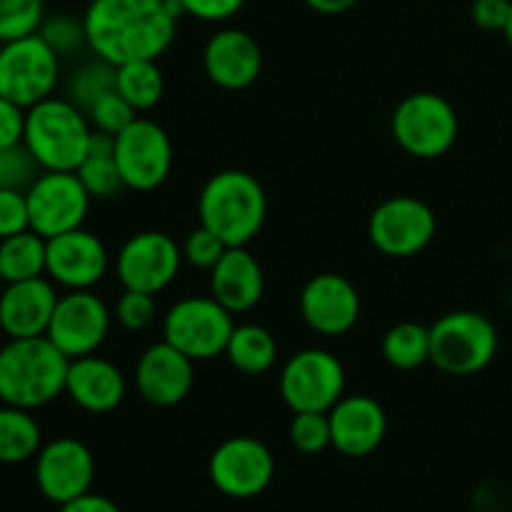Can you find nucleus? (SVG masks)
<instances>
[{"label":"nucleus","instance_id":"1","mask_svg":"<svg viewBox=\"0 0 512 512\" xmlns=\"http://www.w3.org/2000/svg\"><path fill=\"white\" fill-rule=\"evenodd\" d=\"M178 0H90L83 15L88 48L113 65L158 60L183 18Z\"/></svg>","mask_w":512,"mask_h":512},{"label":"nucleus","instance_id":"2","mask_svg":"<svg viewBox=\"0 0 512 512\" xmlns=\"http://www.w3.org/2000/svg\"><path fill=\"white\" fill-rule=\"evenodd\" d=\"M70 358L48 335L8 338L0 348V403L38 410L65 393Z\"/></svg>","mask_w":512,"mask_h":512},{"label":"nucleus","instance_id":"3","mask_svg":"<svg viewBox=\"0 0 512 512\" xmlns=\"http://www.w3.org/2000/svg\"><path fill=\"white\" fill-rule=\"evenodd\" d=\"M200 225L213 230L228 248L248 245L268 218V195L245 170H220L203 185L198 198Z\"/></svg>","mask_w":512,"mask_h":512},{"label":"nucleus","instance_id":"4","mask_svg":"<svg viewBox=\"0 0 512 512\" xmlns=\"http://www.w3.org/2000/svg\"><path fill=\"white\" fill-rule=\"evenodd\" d=\"M90 135L88 115L68 98L50 95L25 115L23 143L43 170L75 173L88 155Z\"/></svg>","mask_w":512,"mask_h":512},{"label":"nucleus","instance_id":"5","mask_svg":"<svg viewBox=\"0 0 512 512\" xmlns=\"http://www.w3.org/2000/svg\"><path fill=\"white\" fill-rule=\"evenodd\" d=\"M498 353L493 320L475 310H455L430 328V363L448 375H478Z\"/></svg>","mask_w":512,"mask_h":512},{"label":"nucleus","instance_id":"6","mask_svg":"<svg viewBox=\"0 0 512 512\" xmlns=\"http://www.w3.org/2000/svg\"><path fill=\"white\" fill-rule=\"evenodd\" d=\"M393 138L405 153L433 160L448 153L458 140V113L438 93H413L395 108Z\"/></svg>","mask_w":512,"mask_h":512},{"label":"nucleus","instance_id":"7","mask_svg":"<svg viewBox=\"0 0 512 512\" xmlns=\"http://www.w3.org/2000/svg\"><path fill=\"white\" fill-rule=\"evenodd\" d=\"M58 75L60 55L38 33L0 43V95L20 108L28 110L50 98Z\"/></svg>","mask_w":512,"mask_h":512},{"label":"nucleus","instance_id":"8","mask_svg":"<svg viewBox=\"0 0 512 512\" xmlns=\"http://www.w3.org/2000/svg\"><path fill=\"white\" fill-rule=\"evenodd\" d=\"M343 393L345 368L328 350H300L283 365L280 395L293 413H328Z\"/></svg>","mask_w":512,"mask_h":512},{"label":"nucleus","instance_id":"9","mask_svg":"<svg viewBox=\"0 0 512 512\" xmlns=\"http://www.w3.org/2000/svg\"><path fill=\"white\" fill-rule=\"evenodd\" d=\"M233 313L218 300L185 298L168 310L163 320V340L193 360H213L225 353L233 333Z\"/></svg>","mask_w":512,"mask_h":512},{"label":"nucleus","instance_id":"10","mask_svg":"<svg viewBox=\"0 0 512 512\" xmlns=\"http://www.w3.org/2000/svg\"><path fill=\"white\" fill-rule=\"evenodd\" d=\"M30 213V230L45 240L83 228L90 210V193L80 183L78 173L43 170L25 190Z\"/></svg>","mask_w":512,"mask_h":512},{"label":"nucleus","instance_id":"11","mask_svg":"<svg viewBox=\"0 0 512 512\" xmlns=\"http://www.w3.org/2000/svg\"><path fill=\"white\" fill-rule=\"evenodd\" d=\"M438 220L428 203L410 195L383 200L368 220V238L388 258H413L435 238Z\"/></svg>","mask_w":512,"mask_h":512},{"label":"nucleus","instance_id":"12","mask_svg":"<svg viewBox=\"0 0 512 512\" xmlns=\"http://www.w3.org/2000/svg\"><path fill=\"white\" fill-rule=\"evenodd\" d=\"M115 163L123 175L125 188H160L173 168V143L163 125L148 118H135L123 133L115 135Z\"/></svg>","mask_w":512,"mask_h":512},{"label":"nucleus","instance_id":"13","mask_svg":"<svg viewBox=\"0 0 512 512\" xmlns=\"http://www.w3.org/2000/svg\"><path fill=\"white\" fill-rule=\"evenodd\" d=\"M210 483L223 495L250 500L273 483L275 460L268 445L248 435H235L220 443L208 460Z\"/></svg>","mask_w":512,"mask_h":512},{"label":"nucleus","instance_id":"14","mask_svg":"<svg viewBox=\"0 0 512 512\" xmlns=\"http://www.w3.org/2000/svg\"><path fill=\"white\" fill-rule=\"evenodd\" d=\"M110 333V310L90 290H68L55 305L48 338L60 353L73 358L93 355Z\"/></svg>","mask_w":512,"mask_h":512},{"label":"nucleus","instance_id":"15","mask_svg":"<svg viewBox=\"0 0 512 512\" xmlns=\"http://www.w3.org/2000/svg\"><path fill=\"white\" fill-rule=\"evenodd\" d=\"M183 248L160 230H145L125 240L118 253V278L123 288L158 295L180 273Z\"/></svg>","mask_w":512,"mask_h":512},{"label":"nucleus","instance_id":"16","mask_svg":"<svg viewBox=\"0 0 512 512\" xmlns=\"http://www.w3.org/2000/svg\"><path fill=\"white\" fill-rule=\"evenodd\" d=\"M95 478V460L88 445L75 438L50 440L35 455V485L55 505L88 493Z\"/></svg>","mask_w":512,"mask_h":512},{"label":"nucleus","instance_id":"17","mask_svg":"<svg viewBox=\"0 0 512 512\" xmlns=\"http://www.w3.org/2000/svg\"><path fill=\"white\" fill-rule=\"evenodd\" d=\"M195 360L180 353L168 340L155 343L140 355L135 365V385L145 403L173 408L183 403L195 383Z\"/></svg>","mask_w":512,"mask_h":512},{"label":"nucleus","instance_id":"18","mask_svg":"<svg viewBox=\"0 0 512 512\" xmlns=\"http://www.w3.org/2000/svg\"><path fill=\"white\" fill-rule=\"evenodd\" d=\"M108 250L90 230L78 228L48 240V275L68 290H90L108 273Z\"/></svg>","mask_w":512,"mask_h":512},{"label":"nucleus","instance_id":"19","mask_svg":"<svg viewBox=\"0 0 512 512\" xmlns=\"http://www.w3.org/2000/svg\"><path fill=\"white\" fill-rule=\"evenodd\" d=\"M300 313L315 333L338 338L358 323L360 295L343 275L320 273L305 283L300 293Z\"/></svg>","mask_w":512,"mask_h":512},{"label":"nucleus","instance_id":"20","mask_svg":"<svg viewBox=\"0 0 512 512\" xmlns=\"http://www.w3.org/2000/svg\"><path fill=\"white\" fill-rule=\"evenodd\" d=\"M333 448L345 458L375 453L388 433V415L370 395H343L328 410Z\"/></svg>","mask_w":512,"mask_h":512},{"label":"nucleus","instance_id":"21","mask_svg":"<svg viewBox=\"0 0 512 512\" xmlns=\"http://www.w3.org/2000/svg\"><path fill=\"white\" fill-rule=\"evenodd\" d=\"M203 65L218 88L245 90L263 70V50L245 30L223 28L205 43Z\"/></svg>","mask_w":512,"mask_h":512},{"label":"nucleus","instance_id":"22","mask_svg":"<svg viewBox=\"0 0 512 512\" xmlns=\"http://www.w3.org/2000/svg\"><path fill=\"white\" fill-rule=\"evenodd\" d=\"M58 293L48 275L20 283H5L0 290V330L8 338H38L48 333Z\"/></svg>","mask_w":512,"mask_h":512},{"label":"nucleus","instance_id":"23","mask_svg":"<svg viewBox=\"0 0 512 512\" xmlns=\"http://www.w3.org/2000/svg\"><path fill=\"white\" fill-rule=\"evenodd\" d=\"M125 390L128 385L123 373L110 360L98 358L95 353L70 360L65 393L85 413H110L125 400Z\"/></svg>","mask_w":512,"mask_h":512},{"label":"nucleus","instance_id":"24","mask_svg":"<svg viewBox=\"0 0 512 512\" xmlns=\"http://www.w3.org/2000/svg\"><path fill=\"white\" fill-rule=\"evenodd\" d=\"M263 290V268L245 245L225 250L223 258L210 270V295L233 315L253 310L263 298Z\"/></svg>","mask_w":512,"mask_h":512},{"label":"nucleus","instance_id":"25","mask_svg":"<svg viewBox=\"0 0 512 512\" xmlns=\"http://www.w3.org/2000/svg\"><path fill=\"white\" fill-rule=\"evenodd\" d=\"M48 270V240L35 230L0 240V278L5 283L43 278Z\"/></svg>","mask_w":512,"mask_h":512},{"label":"nucleus","instance_id":"26","mask_svg":"<svg viewBox=\"0 0 512 512\" xmlns=\"http://www.w3.org/2000/svg\"><path fill=\"white\" fill-rule=\"evenodd\" d=\"M80 183L90 193V198H113L120 188H125L123 175H120L118 163H115V135L93 130L88 145V155L75 170Z\"/></svg>","mask_w":512,"mask_h":512},{"label":"nucleus","instance_id":"27","mask_svg":"<svg viewBox=\"0 0 512 512\" xmlns=\"http://www.w3.org/2000/svg\"><path fill=\"white\" fill-rule=\"evenodd\" d=\"M225 358L238 373L263 375L278 360V343H275L273 333L265 330L263 325H235L228 345H225Z\"/></svg>","mask_w":512,"mask_h":512},{"label":"nucleus","instance_id":"28","mask_svg":"<svg viewBox=\"0 0 512 512\" xmlns=\"http://www.w3.org/2000/svg\"><path fill=\"white\" fill-rule=\"evenodd\" d=\"M43 448V433L33 410L0 403V463L18 465Z\"/></svg>","mask_w":512,"mask_h":512},{"label":"nucleus","instance_id":"29","mask_svg":"<svg viewBox=\"0 0 512 512\" xmlns=\"http://www.w3.org/2000/svg\"><path fill=\"white\" fill-rule=\"evenodd\" d=\"M115 90L138 113L140 110L155 108L165 90V80L158 68V60H130V63L115 65Z\"/></svg>","mask_w":512,"mask_h":512},{"label":"nucleus","instance_id":"30","mask_svg":"<svg viewBox=\"0 0 512 512\" xmlns=\"http://www.w3.org/2000/svg\"><path fill=\"white\" fill-rule=\"evenodd\" d=\"M383 355L398 370H415L430 363V328L420 323L393 325L383 338Z\"/></svg>","mask_w":512,"mask_h":512},{"label":"nucleus","instance_id":"31","mask_svg":"<svg viewBox=\"0 0 512 512\" xmlns=\"http://www.w3.org/2000/svg\"><path fill=\"white\" fill-rule=\"evenodd\" d=\"M115 90V65L108 60L98 58L80 65L68 83V100H73L83 113L93 108L95 100L103 98L105 93Z\"/></svg>","mask_w":512,"mask_h":512},{"label":"nucleus","instance_id":"32","mask_svg":"<svg viewBox=\"0 0 512 512\" xmlns=\"http://www.w3.org/2000/svg\"><path fill=\"white\" fill-rule=\"evenodd\" d=\"M43 20V0H0V43L35 35Z\"/></svg>","mask_w":512,"mask_h":512},{"label":"nucleus","instance_id":"33","mask_svg":"<svg viewBox=\"0 0 512 512\" xmlns=\"http://www.w3.org/2000/svg\"><path fill=\"white\" fill-rule=\"evenodd\" d=\"M43 173L25 143L0 148V190H28Z\"/></svg>","mask_w":512,"mask_h":512},{"label":"nucleus","instance_id":"34","mask_svg":"<svg viewBox=\"0 0 512 512\" xmlns=\"http://www.w3.org/2000/svg\"><path fill=\"white\" fill-rule=\"evenodd\" d=\"M288 433L293 448L305 455H318L333 445L328 413H295Z\"/></svg>","mask_w":512,"mask_h":512},{"label":"nucleus","instance_id":"35","mask_svg":"<svg viewBox=\"0 0 512 512\" xmlns=\"http://www.w3.org/2000/svg\"><path fill=\"white\" fill-rule=\"evenodd\" d=\"M135 113H138V110H135L133 105H130L128 100L118 93V90H110V93H105L103 98L95 100L93 108H90L85 115H88L90 125H93L95 130L118 135V133H123V130L128 128L135 118H138Z\"/></svg>","mask_w":512,"mask_h":512},{"label":"nucleus","instance_id":"36","mask_svg":"<svg viewBox=\"0 0 512 512\" xmlns=\"http://www.w3.org/2000/svg\"><path fill=\"white\" fill-rule=\"evenodd\" d=\"M38 35L58 55L75 53L80 45H88L83 20H75V18H70V15H55V18L43 20Z\"/></svg>","mask_w":512,"mask_h":512},{"label":"nucleus","instance_id":"37","mask_svg":"<svg viewBox=\"0 0 512 512\" xmlns=\"http://www.w3.org/2000/svg\"><path fill=\"white\" fill-rule=\"evenodd\" d=\"M115 318L125 330H133V333L148 328L155 320V295L125 288L115 303Z\"/></svg>","mask_w":512,"mask_h":512},{"label":"nucleus","instance_id":"38","mask_svg":"<svg viewBox=\"0 0 512 512\" xmlns=\"http://www.w3.org/2000/svg\"><path fill=\"white\" fill-rule=\"evenodd\" d=\"M228 250V245L208 230L205 225H198L195 230H190L188 238L183 243V260H188L193 268H203V270H213L215 263L223 258V253Z\"/></svg>","mask_w":512,"mask_h":512},{"label":"nucleus","instance_id":"39","mask_svg":"<svg viewBox=\"0 0 512 512\" xmlns=\"http://www.w3.org/2000/svg\"><path fill=\"white\" fill-rule=\"evenodd\" d=\"M30 230L25 190H0V240Z\"/></svg>","mask_w":512,"mask_h":512},{"label":"nucleus","instance_id":"40","mask_svg":"<svg viewBox=\"0 0 512 512\" xmlns=\"http://www.w3.org/2000/svg\"><path fill=\"white\" fill-rule=\"evenodd\" d=\"M185 15L205 20V23H223L243 10L245 0H178Z\"/></svg>","mask_w":512,"mask_h":512},{"label":"nucleus","instance_id":"41","mask_svg":"<svg viewBox=\"0 0 512 512\" xmlns=\"http://www.w3.org/2000/svg\"><path fill=\"white\" fill-rule=\"evenodd\" d=\"M512 13V0H473V15L475 25L490 33H503L505 25H508Z\"/></svg>","mask_w":512,"mask_h":512},{"label":"nucleus","instance_id":"42","mask_svg":"<svg viewBox=\"0 0 512 512\" xmlns=\"http://www.w3.org/2000/svg\"><path fill=\"white\" fill-rule=\"evenodd\" d=\"M25 115H28V110L0 95V148L23 143Z\"/></svg>","mask_w":512,"mask_h":512},{"label":"nucleus","instance_id":"43","mask_svg":"<svg viewBox=\"0 0 512 512\" xmlns=\"http://www.w3.org/2000/svg\"><path fill=\"white\" fill-rule=\"evenodd\" d=\"M60 512H120V508L113 500L105 498V495H95L88 490V493H83L80 498L60 505Z\"/></svg>","mask_w":512,"mask_h":512},{"label":"nucleus","instance_id":"44","mask_svg":"<svg viewBox=\"0 0 512 512\" xmlns=\"http://www.w3.org/2000/svg\"><path fill=\"white\" fill-rule=\"evenodd\" d=\"M310 10L323 15H340L345 10H350L353 5H358V0H303Z\"/></svg>","mask_w":512,"mask_h":512},{"label":"nucleus","instance_id":"45","mask_svg":"<svg viewBox=\"0 0 512 512\" xmlns=\"http://www.w3.org/2000/svg\"><path fill=\"white\" fill-rule=\"evenodd\" d=\"M503 35H505V40H508V45H510V48H512V13H510V20H508V25H505Z\"/></svg>","mask_w":512,"mask_h":512},{"label":"nucleus","instance_id":"46","mask_svg":"<svg viewBox=\"0 0 512 512\" xmlns=\"http://www.w3.org/2000/svg\"><path fill=\"white\" fill-rule=\"evenodd\" d=\"M0 285H3V278H0Z\"/></svg>","mask_w":512,"mask_h":512}]
</instances>
